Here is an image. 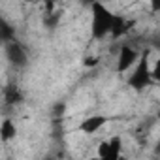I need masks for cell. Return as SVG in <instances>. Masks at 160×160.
<instances>
[{"mask_svg": "<svg viewBox=\"0 0 160 160\" xmlns=\"http://www.w3.org/2000/svg\"><path fill=\"white\" fill-rule=\"evenodd\" d=\"M108 122H109V117H106V115H91L85 121H81V124H79L77 128H79V132H83V134H96Z\"/></svg>", "mask_w": 160, "mask_h": 160, "instance_id": "cell-6", "label": "cell"}, {"mask_svg": "<svg viewBox=\"0 0 160 160\" xmlns=\"http://www.w3.org/2000/svg\"><path fill=\"white\" fill-rule=\"evenodd\" d=\"M0 138H2L4 143H8L10 139L15 138V124L12 122V119H4L2 126H0Z\"/></svg>", "mask_w": 160, "mask_h": 160, "instance_id": "cell-8", "label": "cell"}, {"mask_svg": "<svg viewBox=\"0 0 160 160\" xmlns=\"http://www.w3.org/2000/svg\"><path fill=\"white\" fill-rule=\"evenodd\" d=\"M85 4H92V2H96V0H83Z\"/></svg>", "mask_w": 160, "mask_h": 160, "instance_id": "cell-14", "label": "cell"}, {"mask_svg": "<svg viewBox=\"0 0 160 160\" xmlns=\"http://www.w3.org/2000/svg\"><path fill=\"white\" fill-rule=\"evenodd\" d=\"M151 10H152L154 13L160 12V0H151Z\"/></svg>", "mask_w": 160, "mask_h": 160, "instance_id": "cell-12", "label": "cell"}, {"mask_svg": "<svg viewBox=\"0 0 160 160\" xmlns=\"http://www.w3.org/2000/svg\"><path fill=\"white\" fill-rule=\"evenodd\" d=\"M40 2H55V0H40Z\"/></svg>", "mask_w": 160, "mask_h": 160, "instance_id": "cell-15", "label": "cell"}, {"mask_svg": "<svg viewBox=\"0 0 160 160\" xmlns=\"http://www.w3.org/2000/svg\"><path fill=\"white\" fill-rule=\"evenodd\" d=\"M6 57H8V60H10L15 68H23V66H27V62H28V57H27L23 45H21L19 42H15V40H12V42L6 43Z\"/></svg>", "mask_w": 160, "mask_h": 160, "instance_id": "cell-4", "label": "cell"}, {"mask_svg": "<svg viewBox=\"0 0 160 160\" xmlns=\"http://www.w3.org/2000/svg\"><path fill=\"white\" fill-rule=\"evenodd\" d=\"M154 83H156V79L149 66V49H143L139 55V60L136 62V68L128 75V85L134 91H143L147 87H152Z\"/></svg>", "mask_w": 160, "mask_h": 160, "instance_id": "cell-2", "label": "cell"}, {"mask_svg": "<svg viewBox=\"0 0 160 160\" xmlns=\"http://www.w3.org/2000/svg\"><path fill=\"white\" fill-rule=\"evenodd\" d=\"M152 75H154L156 83H158V81H160V58L156 60V64H154V68H152Z\"/></svg>", "mask_w": 160, "mask_h": 160, "instance_id": "cell-11", "label": "cell"}, {"mask_svg": "<svg viewBox=\"0 0 160 160\" xmlns=\"http://www.w3.org/2000/svg\"><path fill=\"white\" fill-rule=\"evenodd\" d=\"M139 51L138 49H134V47H130V45H122L121 47V51H119V60H117V72L119 73H122V72H126V70H130L138 60H139Z\"/></svg>", "mask_w": 160, "mask_h": 160, "instance_id": "cell-3", "label": "cell"}, {"mask_svg": "<svg viewBox=\"0 0 160 160\" xmlns=\"http://www.w3.org/2000/svg\"><path fill=\"white\" fill-rule=\"evenodd\" d=\"M132 27H134V21H130V19H126V17H122V15H117V17H115L113 30H111V38L117 40V38L128 34V32L132 30Z\"/></svg>", "mask_w": 160, "mask_h": 160, "instance_id": "cell-7", "label": "cell"}, {"mask_svg": "<svg viewBox=\"0 0 160 160\" xmlns=\"http://www.w3.org/2000/svg\"><path fill=\"white\" fill-rule=\"evenodd\" d=\"M96 62H98V57H94V58H87V60H85V66H94Z\"/></svg>", "mask_w": 160, "mask_h": 160, "instance_id": "cell-13", "label": "cell"}, {"mask_svg": "<svg viewBox=\"0 0 160 160\" xmlns=\"http://www.w3.org/2000/svg\"><path fill=\"white\" fill-rule=\"evenodd\" d=\"M121 149H122V141L119 136L108 139V141H102L100 143V149H98V154L102 158H111V160H117L121 156Z\"/></svg>", "mask_w": 160, "mask_h": 160, "instance_id": "cell-5", "label": "cell"}, {"mask_svg": "<svg viewBox=\"0 0 160 160\" xmlns=\"http://www.w3.org/2000/svg\"><path fill=\"white\" fill-rule=\"evenodd\" d=\"M19 100H21L19 91H17L15 87H10V89L6 91V104H15V102H19Z\"/></svg>", "mask_w": 160, "mask_h": 160, "instance_id": "cell-10", "label": "cell"}, {"mask_svg": "<svg viewBox=\"0 0 160 160\" xmlns=\"http://www.w3.org/2000/svg\"><path fill=\"white\" fill-rule=\"evenodd\" d=\"M2 40H4V43H8V42H12V40H15V30L8 25V23H2Z\"/></svg>", "mask_w": 160, "mask_h": 160, "instance_id": "cell-9", "label": "cell"}, {"mask_svg": "<svg viewBox=\"0 0 160 160\" xmlns=\"http://www.w3.org/2000/svg\"><path fill=\"white\" fill-rule=\"evenodd\" d=\"M91 13H92V21H91V36L92 40H102L106 36H111L113 25H115V13H111L100 0L91 4Z\"/></svg>", "mask_w": 160, "mask_h": 160, "instance_id": "cell-1", "label": "cell"}]
</instances>
